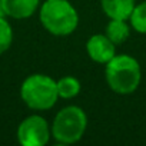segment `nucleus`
I'll return each mask as SVG.
<instances>
[{
  "label": "nucleus",
  "instance_id": "ddd939ff",
  "mask_svg": "<svg viewBox=\"0 0 146 146\" xmlns=\"http://www.w3.org/2000/svg\"><path fill=\"white\" fill-rule=\"evenodd\" d=\"M0 16H5V13H3V7H2V2H0Z\"/></svg>",
  "mask_w": 146,
  "mask_h": 146
},
{
  "label": "nucleus",
  "instance_id": "9d476101",
  "mask_svg": "<svg viewBox=\"0 0 146 146\" xmlns=\"http://www.w3.org/2000/svg\"><path fill=\"white\" fill-rule=\"evenodd\" d=\"M56 85L60 99H73L80 93V82L75 76H63L56 80Z\"/></svg>",
  "mask_w": 146,
  "mask_h": 146
},
{
  "label": "nucleus",
  "instance_id": "f8f14e48",
  "mask_svg": "<svg viewBox=\"0 0 146 146\" xmlns=\"http://www.w3.org/2000/svg\"><path fill=\"white\" fill-rule=\"evenodd\" d=\"M13 43V29L6 20V16H0V54L10 49Z\"/></svg>",
  "mask_w": 146,
  "mask_h": 146
},
{
  "label": "nucleus",
  "instance_id": "7ed1b4c3",
  "mask_svg": "<svg viewBox=\"0 0 146 146\" xmlns=\"http://www.w3.org/2000/svg\"><path fill=\"white\" fill-rule=\"evenodd\" d=\"M20 98L32 110H49L59 99L56 80L43 73H33L23 80Z\"/></svg>",
  "mask_w": 146,
  "mask_h": 146
},
{
  "label": "nucleus",
  "instance_id": "9b49d317",
  "mask_svg": "<svg viewBox=\"0 0 146 146\" xmlns=\"http://www.w3.org/2000/svg\"><path fill=\"white\" fill-rule=\"evenodd\" d=\"M129 23L132 29H135V32L140 35H146V0L135 6L129 17Z\"/></svg>",
  "mask_w": 146,
  "mask_h": 146
},
{
  "label": "nucleus",
  "instance_id": "39448f33",
  "mask_svg": "<svg viewBox=\"0 0 146 146\" xmlns=\"http://www.w3.org/2000/svg\"><path fill=\"white\" fill-rule=\"evenodd\" d=\"M50 137V125L40 115H30L17 126V140L22 146H44Z\"/></svg>",
  "mask_w": 146,
  "mask_h": 146
},
{
  "label": "nucleus",
  "instance_id": "20e7f679",
  "mask_svg": "<svg viewBox=\"0 0 146 146\" xmlns=\"http://www.w3.org/2000/svg\"><path fill=\"white\" fill-rule=\"evenodd\" d=\"M88 129L86 112L75 105L60 109L50 125L52 137L60 145H73L79 142Z\"/></svg>",
  "mask_w": 146,
  "mask_h": 146
},
{
  "label": "nucleus",
  "instance_id": "423d86ee",
  "mask_svg": "<svg viewBox=\"0 0 146 146\" xmlns=\"http://www.w3.org/2000/svg\"><path fill=\"white\" fill-rule=\"evenodd\" d=\"M88 56L99 64H106L116 54V44L106 35H93L86 42Z\"/></svg>",
  "mask_w": 146,
  "mask_h": 146
},
{
  "label": "nucleus",
  "instance_id": "f257e3e1",
  "mask_svg": "<svg viewBox=\"0 0 146 146\" xmlns=\"http://www.w3.org/2000/svg\"><path fill=\"white\" fill-rule=\"evenodd\" d=\"M105 79L109 89L117 95L133 93L142 80L139 62L130 54H115L105 64Z\"/></svg>",
  "mask_w": 146,
  "mask_h": 146
},
{
  "label": "nucleus",
  "instance_id": "1a4fd4ad",
  "mask_svg": "<svg viewBox=\"0 0 146 146\" xmlns=\"http://www.w3.org/2000/svg\"><path fill=\"white\" fill-rule=\"evenodd\" d=\"M130 23L127 25V20H122V19H110L109 23L106 25L105 29V35L116 44H122L125 43L129 36H130Z\"/></svg>",
  "mask_w": 146,
  "mask_h": 146
},
{
  "label": "nucleus",
  "instance_id": "f03ea898",
  "mask_svg": "<svg viewBox=\"0 0 146 146\" xmlns=\"http://www.w3.org/2000/svg\"><path fill=\"white\" fill-rule=\"evenodd\" d=\"M42 26L53 36L64 37L78 29L79 15L69 0H44L39 7Z\"/></svg>",
  "mask_w": 146,
  "mask_h": 146
},
{
  "label": "nucleus",
  "instance_id": "0eeeda50",
  "mask_svg": "<svg viewBox=\"0 0 146 146\" xmlns=\"http://www.w3.org/2000/svg\"><path fill=\"white\" fill-rule=\"evenodd\" d=\"M0 2L5 16L16 20L32 17L40 7V0H0Z\"/></svg>",
  "mask_w": 146,
  "mask_h": 146
},
{
  "label": "nucleus",
  "instance_id": "6e6552de",
  "mask_svg": "<svg viewBox=\"0 0 146 146\" xmlns=\"http://www.w3.org/2000/svg\"><path fill=\"white\" fill-rule=\"evenodd\" d=\"M100 6L109 19L129 20L136 6V0H100Z\"/></svg>",
  "mask_w": 146,
  "mask_h": 146
}]
</instances>
